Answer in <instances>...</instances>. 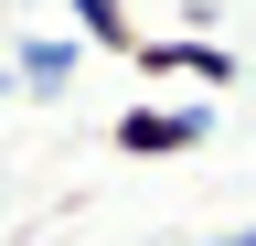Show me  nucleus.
Segmentation results:
<instances>
[{"mask_svg":"<svg viewBox=\"0 0 256 246\" xmlns=\"http://www.w3.org/2000/svg\"><path fill=\"white\" fill-rule=\"evenodd\" d=\"M203 246H256V225H235V235H203Z\"/></svg>","mask_w":256,"mask_h":246,"instance_id":"5","label":"nucleus"},{"mask_svg":"<svg viewBox=\"0 0 256 246\" xmlns=\"http://www.w3.org/2000/svg\"><path fill=\"white\" fill-rule=\"evenodd\" d=\"M214 139V107L203 97H128L107 118V150L118 161H182V150H203Z\"/></svg>","mask_w":256,"mask_h":246,"instance_id":"1","label":"nucleus"},{"mask_svg":"<svg viewBox=\"0 0 256 246\" xmlns=\"http://www.w3.org/2000/svg\"><path fill=\"white\" fill-rule=\"evenodd\" d=\"M0 65H11V97H75L86 43H75V33H32V43H11V54H0Z\"/></svg>","mask_w":256,"mask_h":246,"instance_id":"3","label":"nucleus"},{"mask_svg":"<svg viewBox=\"0 0 256 246\" xmlns=\"http://www.w3.org/2000/svg\"><path fill=\"white\" fill-rule=\"evenodd\" d=\"M128 75H139V86H203V107H214L246 65L224 43H203V33H139V43H128Z\"/></svg>","mask_w":256,"mask_h":246,"instance_id":"2","label":"nucleus"},{"mask_svg":"<svg viewBox=\"0 0 256 246\" xmlns=\"http://www.w3.org/2000/svg\"><path fill=\"white\" fill-rule=\"evenodd\" d=\"M75 11V43L107 54V65H128V43H139V22H128V0H64Z\"/></svg>","mask_w":256,"mask_h":246,"instance_id":"4","label":"nucleus"},{"mask_svg":"<svg viewBox=\"0 0 256 246\" xmlns=\"http://www.w3.org/2000/svg\"><path fill=\"white\" fill-rule=\"evenodd\" d=\"M0 107H11V65H0Z\"/></svg>","mask_w":256,"mask_h":246,"instance_id":"6","label":"nucleus"}]
</instances>
